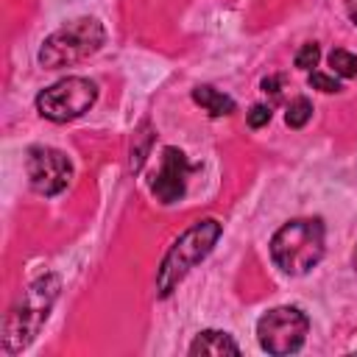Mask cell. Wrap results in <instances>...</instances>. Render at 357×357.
<instances>
[{"instance_id":"6da1fadb","label":"cell","mask_w":357,"mask_h":357,"mask_svg":"<svg viewBox=\"0 0 357 357\" xmlns=\"http://www.w3.org/2000/svg\"><path fill=\"white\" fill-rule=\"evenodd\" d=\"M59 287L61 282L56 273H42L22 290V296L17 298V304L8 310L3 321V351L6 354L22 351L39 335L42 324L50 315V307L59 298Z\"/></svg>"},{"instance_id":"7a4b0ae2","label":"cell","mask_w":357,"mask_h":357,"mask_svg":"<svg viewBox=\"0 0 357 357\" xmlns=\"http://www.w3.org/2000/svg\"><path fill=\"white\" fill-rule=\"evenodd\" d=\"M220 223L215 218H204V220H195L165 254L159 271H156V293L162 298H167L181 282L184 276L204 259L209 257V251L215 248L218 237H220Z\"/></svg>"},{"instance_id":"3957f363","label":"cell","mask_w":357,"mask_h":357,"mask_svg":"<svg viewBox=\"0 0 357 357\" xmlns=\"http://www.w3.org/2000/svg\"><path fill=\"white\" fill-rule=\"evenodd\" d=\"M324 257V223L318 218H296L284 223L271 240V259L279 271L301 276Z\"/></svg>"},{"instance_id":"277c9868","label":"cell","mask_w":357,"mask_h":357,"mask_svg":"<svg viewBox=\"0 0 357 357\" xmlns=\"http://www.w3.org/2000/svg\"><path fill=\"white\" fill-rule=\"evenodd\" d=\"M106 42V31L95 17H78L53 31L39 47V64L47 70H61L95 56Z\"/></svg>"},{"instance_id":"5b68a950","label":"cell","mask_w":357,"mask_h":357,"mask_svg":"<svg viewBox=\"0 0 357 357\" xmlns=\"http://www.w3.org/2000/svg\"><path fill=\"white\" fill-rule=\"evenodd\" d=\"M95 100H98L95 81L84 75H67L36 95V112L53 123H67L89 112Z\"/></svg>"},{"instance_id":"8992f818","label":"cell","mask_w":357,"mask_h":357,"mask_svg":"<svg viewBox=\"0 0 357 357\" xmlns=\"http://www.w3.org/2000/svg\"><path fill=\"white\" fill-rule=\"evenodd\" d=\"M310 332V321L298 307H273L257 321L259 346L268 354H293L304 346Z\"/></svg>"},{"instance_id":"52a82bcc","label":"cell","mask_w":357,"mask_h":357,"mask_svg":"<svg viewBox=\"0 0 357 357\" xmlns=\"http://www.w3.org/2000/svg\"><path fill=\"white\" fill-rule=\"evenodd\" d=\"M25 173H28V181H31L33 192L59 195L73 181V162L59 148L33 145L28 151V159H25Z\"/></svg>"},{"instance_id":"ba28073f","label":"cell","mask_w":357,"mask_h":357,"mask_svg":"<svg viewBox=\"0 0 357 357\" xmlns=\"http://www.w3.org/2000/svg\"><path fill=\"white\" fill-rule=\"evenodd\" d=\"M190 173H192V165L187 162L184 151L167 145V148L162 151V165H159L153 181H151L153 198H156L159 204H176V201H181L184 192H187V178H190Z\"/></svg>"},{"instance_id":"9c48e42d","label":"cell","mask_w":357,"mask_h":357,"mask_svg":"<svg viewBox=\"0 0 357 357\" xmlns=\"http://www.w3.org/2000/svg\"><path fill=\"white\" fill-rule=\"evenodd\" d=\"M190 354H192V357H198V354H212V357H220V354H240V346H237V340H234L229 332L206 329V332H198V337L190 343Z\"/></svg>"},{"instance_id":"30bf717a","label":"cell","mask_w":357,"mask_h":357,"mask_svg":"<svg viewBox=\"0 0 357 357\" xmlns=\"http://www.w3.org/2000/svg\"><path fill=\"white\" fill-rule=\"evenodd\" d=\"M192 100H195L204 112H209L212 117H226V114L234 112V100H231L229 95H223L220 89L209 86V84L195 86V89H192Z\"/></svg>"},{"instance_id":"8fae6325","label":"cell","mask_w":357,"mask_h":357,"mask_svg":"<svg viewBox=\"0 0 357 357\" xmlns=\"http://www.w3.org/2000/svg\"><path fill=\"white\" fill-rule=\"evenodd\" d=\"M329 67L340 78H354L357 75V56L349 53V50H343V47H337V50L329 53Z\"/></svg>"},{"instance_id":"7c38bea8","label":"cell","mask_w":357,"mask_h":357,"mask_svg":"<svg viewBox=\"0 0 357 357\" xmlns=\"http://www.w3.org/2000/svg\"><path fill=\"white\" fill-rule=\"evenodd\" d=\"M310 117H312V103L307 98H293L290 106H287V112H284V123L290 128H301Z\"/></svg>"},{"instance_id":"4fadbf2b","label":"cell","mask_w":357,"mask_h":357,"mask_svg":"<svg viewBox=\"0 0 357 357\" xmlns=\"http://www.w3.org/2000/svg\"><path fill=\"white\" fill-rule=\"evenodd\" d=\"M151 139H153V134L148 131V126H142V131L134 137V145H131V173H139V167H142V162L148 156Z\"/></svg>"},{"instance_id":"5bb4252c","label":"cell","mask_w":357,"mask_h":357,"mask_svg":"<svg viewBox=\"0 0 357 357\" xmlns=\"http://www.w3.org/2000/svg\"><path fill=\"white\" fill-rule=\"evenodd\" d=\"M318 59H321V47H318L315 42H307V45H301V50L296 53V67H298V70H312V67L318 64Z\"/></svg>"},{"instance_id":"9a60e30c","label":"cell","mask_w":357,"mask_h":357,"mask_svg":"<svg viewBox=\"0 0 357 357\" xmlns=\"http://www.w3.org/2000/svg\"><path fill=\"white\" fill-rule=\"evenodd\" d=\"M310 86L321 89V92H340V84L332 75H324V73H312L310 75Z\"/></svg>"},{"instance_id":"2e32d148","label":"cell","mask_w":357,"mask_h":357,"mask_svg":"<svg viewBox=\"0 0 357 357\" xmlns=\"http://www.w3.org/2000/svg\"><path fill=\"white\" fill-rule=\"evenodd\" d=\"M271 106H265V103H257V106H251V112H248V126L251 128H262L268 120H271Z\"/></svg>"},{"instance_id":"e0dca14e","label":"cell","mask_w":357,"mask_h":357,"mask_svg":"<svg viewBox=\"0 0 357 357\" xmlns=\"http://www.w3.org/2000/svg\"><path fill=\"white\" fill-rule=\"evenodd\" d=\"M262 92L268 95H279V78L276 75H271V78H262Z\"/></svg>"},{"instance_id":"ac0fdd59","label":"cell","mask_w":357,"mask_h":357,"mask_svg":"<svg viewBox=\"0 0 357 357\" xmlns=\"http://www.w3.org/2000/svg\"><path fill=\"white\" fill-rule=\"evenodd\" d=\"M346 11H349V17H351V22L357 25V0H346Z\"/></svg>"},{"instance_id":"d6986e66","label":"cell","mask_w":357,"mask_h":357,"mask_svg":"<svg viewBox=\"0 0 357 357\" xmlns=\"http://www.w3.org/2000/svg\"><path fill=\"white\" fill-rule=\"evenodd\" d=\"M354 271H357V251H354Z\"/></svg>"}]
</instances>
